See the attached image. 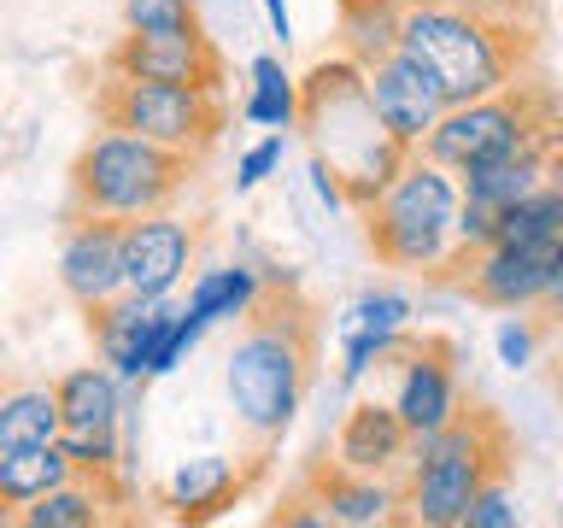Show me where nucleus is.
Returning a JSON list of instances; mask_svg holds the SVG:
<instances>
[{
    "instance_id": "nucleus-1",
    "label": "nucleus",
    "mask_w": 563,
    "mask_h": 528,
    "mask_svg": "<svg viewBox=\"0 0 563 528\" xmlns=\"http://www.w3.org/2000/svg\"><path fill=\"white\" fill-rule=\"evenodd\" d=\"M323 364V311L299 282H264L246 306L223 364V394L253 452L271 458L276 440L306 411V394Z\"/></svg>"
},
{
    "instance_id": "nucleus-2",
    "label": "nucleus",
    "mask_w": 563,
    "mask_h": 528,
    "mask_svg": "<svg viewBox=\"0 0 563 528\" xmlns=\"http://www.w3.org/2000/svg\"><path fill=\"white\" fill-rule=\"evenodd\" d=\"M399 47L434 70L446 106H470L534 77L540 18L482 7V0H405Z\"/></svg>"
},
{
    "instance_id": "nucleus-3",
    "label": "nucleus",
    "mask_w": 563,
    "mask_h": 528,
    "mask_svg": "<svg viewBox=\"0 0 563 528\" xmlns=\"http://www.w3.org/2000/svg\"><path fill=\"white\" fill-rule=\"evenodd\" d=\"M299 130H311V176L323 188V200L334 206H369L376 194L405 170V158L417 147H405L382 130L376 100H369L364 65L341 59L311 65V77L299 82Z\"/></svg>"
},
{
    "instance_id": "nucleus-4",
    "label": "nucleus",
    "mask_w": 563,
    "mask_h": 528,
    "mask_svg": "<svg viewBox=\"0 0 563 528\" xmlns=\"http://www.w3.org/2000/svg\"><path fill=\"white\" fill-rule=\"evenodd\" d=\"M499 470H517V435L487 399H464L446 429L422 435L405 464V522L422 528H464L470 499Z\"/></svg>"
},
{
    "instance_id": "nucleus-5",
    "label": "nucleus",
    "mask_w": 563,
    "mask_h": 528,
    "mask_svg": "<svg viewBox=\"0 0 563 528\" xmlns=\"http://www.w3.org/2000/svg\"><path fill=\"white\" fill-rule=\"evenodd\" d=\"M206 158L176 153L165 141L100 130L82 141L65 176V218H147V211H176V200L194 188Z\"/></svg>"
},
{
    "instance_id": "nucleus-6",
    "label": "nucleus",
    "mask_w": 563,
    "mask_h": 528,
    "mask_svg": "<svg viewBox=\"0 0 563 528\" xmlns=\"http://www.w3.org/2000/svg\"><path fill=\"white\" fill-rule=\"evenodd\" d=\"M457 206H464L457 170L434 165L417 147L405 158V170L364 206V241L376 253V264H387V271H417V276L440 271L457 246Z\"/></svg>"
},
{
    "instance_id": "nucleus-7",
    "label": "nucleus",
    "mask_w": 563,
    "mask_h": 528,
    "mask_svg": "<svg viewBox=\"0 0 563 528\" xmlns=\"http://www.w3.org/2000/svg\"><path fill=\"white\" fill-rule=\"evenodd\" d=\"M95 118H100V130H130V135L165 141L176 153L206 158L229 130V100L211 95V88L147 82V77L106 70V82H95Z\"/></svg>"
},
{
    "instance_id": "nucleus-8",
    "label": "nucleus",
    "mask_w": 563,
    "mask_h": 528,
    "mask_svg": "<svg viewBox=\"0 0 563 528\" xmlns=\"http://www.w3.org/2000/svg\"><path fill=\"white\" fill-rule=\"evenodd\" d=\"M563 112V100L545 88L540 77H522L499 88V95H482L470 106H446V118L429 130L422 153L446 170H464L475 158H493V153H510L517 141H528L534 130H545Z\"/></svg>"
},
{
    "instance_id": "nucleus-9",
    "label": "nucleus",
    "mask_w": 563,
    "mask_h": 528,
    "mask_svg": "<svg viewBox=\"0 0 563 528\" xmlns=\"http://www.w3.org/2000/svg\"><path fill=\"white\" fill-rule=\"evenodd\" d=\"M563 264V241H540V246H452V258L429 271L434 288L464 294L482 311H540V299L552 294V276Z\"/></svg>"
},
{
    "instance_id": "nucleus-10",
    "label": "nucleus",
    "mask_w": 563,
    "mask_h": 528,
    "mask_svg": "<svg viewBox=\"0 0 563 528\" xmlns=\"http://www.w3.org/2000/svg\"><path fill=\"white\" fill-rule=\"evenodd\" d=\"M387 370H394V411L405 417V429L417 440L446 429V422L464 411V382H457V341L440 329L422 334H394L387 346Z\"/></svg>"
},
{
    "instance_id": "nucleus-11",
    "label": "nucleus",
    "mask_w": 563,
    "mask_h": 528,
    "mask_svg": "<svg viewBox=\"0 0 563 528\" xmlns=\"http://www.w3.org/2000/svg\"><path fill=\"white\" fill-rule=\"evenodd\" d=\"M176 299L170 294H130L123 288L118 299L82 311L88 317V334H95V352L118 370L123 382H147L153 376V352L165 341V329L176 323Z\"/></svg>"
},
{
    "instance_id": "nucleus-12",
    "label": "nucleus",
    "mask_w": 563,
    "mask_h": 528,
    "mask_svg": "<svg viewBox=\"0 0 563 528\" xmlns=\"http://www.w3.org/2000/svg\"><path fill=\"white\" fill-rule=\"evenodd\" d=\"M106 70H123V77H147V82H183V88H211L223 95L229 65L218 42L200 35H153V30H130L123 42L106 53Z\"/></svg>"
},
{
    "instance_id": "nucleus-13",
    "label": "nucleus",
    "mask_w": 563,
    "mask_h": 528,
    "mask_svg": "<svg viewBox=\"0 0 563 528\" xmlns=\"http://www.w3.org/2000/svg\"><path fill=\"white\" fill-rule=\"evenodd\" d=\"M364 82H369V100H376L382 130L394 141H405V147H422L429 130L446 118V95H440L434 70L422 59H411L405 47H394L376 65H364Z\"/></svg>"
},
{
    "instance_id": "nucleus-14",
    "label": "nucleus",
    "mask_w": 563,
    "mask_h": 528,
    "mask_svg": "<svg viewBox=\"0 0 563 528\" xmlns=\"http://www.w3.org/2000/svg\"><path fill=\"white\" fill-rule=\"evenodd\" d=\"M59 288L77 311H95L123 294V218H65Z\"/></svg>"
},
{
    "instance_id": "nucleus-15",
    "label": "nucleus",
    "mask_w": 563,
    "mask_h": 528,
    "mask_svg": "<svg viewBox=\"0 0 563 528\" xmlns=\"http://www.w3.org/2000/svg\"><path fill=\"white\" fill-rule=\"evenodd\" d=\"M200 229L176 211H147L123 223V288L130 294H176V282L194 271Z\"/></svg>"
},
{
    "instance_id": "nucleus-16",
    "label": "nucleus",
    "mask_w": 563,
    "mask_h": 528,
    "mask_svg": "<svg viewBox=\"0 0 563 528\" xmlns=\"http://www.w3.org/2000/svg\"><path fill=\"white\" fill-rule=\"evenodd\" d=\"M271 458L253 452L241 464V458H218V452H206V458H188L176 475H165V487H158V505L170 510L176 522H218L223 510H235L246 493L258 487V475Z\"/></svg>"
},
{
    "instance_id": "nucleus-17",
    "label": "nucleus",
    "mask_w": 563,
    "mask_h": 528,
    "mask_svg": "<svg viewBox=\"0 0 563 528\" xmlns=\"http://www.w3.org/2000/svg\"><path fill=\"white\" fill-rule=\"evenodd\" d=\"M299 482L317 493V505L329 510L334 528H376V522H405V482L394 475H369V470H346L341 458H311L299 470Z\"/></svg>"
},
{
    "instance_id": "nucleus-18",
    "label": "nucleus",
    "mask_w": 563,
    "mask_h": 528,
    "mask_svg": "<svg viewBox=\"0 0 563 528\" xmlns=\"http://www.w3.org/2000/svg\"><path fill=\"white\" fill-rule=\"evenodd\" d=\"M411 447L417 435L405 429V417L394 411V399H358L352 411L341 417V429H334V458H341L346 470H369V475H399L411 464Z\"/></svg>"
},
{
    "instance_id": "nucleus-19",
    "label": "nucleus",
    "mask_w": 563,
    "mask_h": 528,
    "mask_svg": "<svg viewBox=\"0 0 563 528\" xmlns=\"http://www.w3.org/2000/svg\"><path fill=\"white\" fill-rule=\"evenodd\" d=\"M130 499L118 470H77L70 482H59L42 499L18 505L7 522L18 528H100V522H118V505Z\"/></svg>"
},
{
    "instance_id": "nucleus-20",
    "label": "nucleus",
    "mask_w": 563,
    "mask_h": 528,
    "mask_svg": "<svg viewBox=\"0 0 563 528\" xmlns=\"http://www.w3.org/2000/svg\"><path fill=\"white\" fill-rule=\"evenodd\" d=\"M77 475V458H70L59 440H47V447H18V452H0V505H7V517L18 505L42 499L53 493L59 482Z\"/></svg>"
},
{
    "instance_id": "nucleus-21",
    "label": "nucleus",
    "mask_w": 563,
    "mask_h": 528,
    "mask_svg": "<svg viewBox=\"0 0 563 528\" xmlns=\"http://www.w3.org/2000/svg\"><path fill=\"white\" fill-rule=\"evenodd\" d=\"M53 394H59L65 429H118V411H123L118 370H100V364L65 370V376H53Z\"/></svg>"
},
{
    "instance_id": "nucleus-22",
    "label": "nucleus",
    "mask_w": 563,
    "mask_h": 528,
    "mask_svg": "<svg viewBox=\"0 0 563 528\" xmlns=\"http://www.w3.org/2000/svg\"><path fill=\"white\" fill-rule=\"evenodd\" d=\"M405 0H341V53L352 65H376L399 47Z\"/></svg>"
},
{
    "instance_id": "nucleus-23",
    "label": "nucleus",
    "mask_w": 563,
    "mask_h": 528,
    "mask_svg": "<svg viewBox=\"0 0 563 528\" xmlns=\"http://www.w3.org/2000/svg\"><path fill=\"white\" fill-rule=\"evenodd\" d=\"M65 435L59 417V394L47 387H18V394H0V452L18 447H47V440Z\"/></svg>"
},
{
    "instance_id": "nucleus-24",
    "label": "nucleus",
    "mask_w": 563,
    "mask_h": 528,
    "mask_svg": "<svg viewBox=\"0 0 563 528\" xmlns=\"http://www.w3.org/2000/svg\"><path fill=\"white\" fill-rule=\"evenodd\" d=\"M253 123H271V130H294L299 123V82L282 70L276 53H258L253 59V95L241 106Z\"/></svg>"
},
{
    "instance_id": "nucleus-25",
    "label": "nucleus",
    "mask_w": 563,
    "mask_h": 528,
    "mask_svg": "<svg viewBox=\"0 0 563 528\" xmlns=\"http://www.w3.org/2000/svg\"><path fill=\"white\" fill-rule=\"evenodd\" d=\"M264 282L253 271H206L200 282H194L188 306L206 317V323H218V317H246V306L258 299Z\"/></svg>"
},
{
    "instance_id": "nucleus-26",
    "label": "nucleus",
    "mask_w": 563,
    "mask_h": 528,
    "mask_svg": "<svg viewBox=\"0 0 563 528\" xmlns=\"http://www.w3.org/2000/svg\"><path fill=\"white\" fill-rule=\"evenodd\" d=\"M123 24L153 35H200V7L194 0H123Z\"/></svg>"
},
{
    "instance_id": "nucleus-27",
    "label": "nucleus",
    "mask_w": 563,
    "mask_h": 528,
    "mask_svg": "<svg viewBox=\"0 0 563 528\" xmlns=\"http://www.w3.org/2000/svg\"><path fill=\"white\" fill-rule=\"evenodd\" d=\"M510 475L517 470H499L493 482L470 499V517L464 528H517L522 522V510H517V487H510Z\"/></svg>"
},
{
    "instance_id": "nucleus-28",
    "label": "nucleus",
    "mask_w": 563,
    "mask_h": 528,
    "mask_svg": "<svg viewBox=\"0 0 563 528\" xmlns=\"http://www.w3.org/2000/svg\"><path fill=\"white\" fill-rule=\"evenodd\" d=\"M59 447L77 458V470H118V429H65Z\"/></svg>"
},
{
    "instance_id": "nucleus-29",
    "label": "nucleus",
    "mask_w": 563,
    "mask_h": 528,
    "mask_svg": "<svg viewBox=\"0 0 563 528\" xmlns=\"http://www.w3.org/2000/svg\"><path fill=\"white\" fill-rule=\"evenodd\" d=\"M545 334H552V323H545V317H517V323L499 329V359H505L510 370L534 364V352H540Z\"/></svg>"
},
{
    "instance_id": "nucleus-30",
    "label": "nucleus",
    "mask_w": 563,
    "mask_h": 528,
    "mask_svg": "<svg viewBox=\"0 0 563 528\" xmlns=\"http://www.w3.org/2000/svg\"><path fill=\"white\" fill-rule=\"evenodd\" d=\"M271 528H334V522H329V510L317 505V493L306 482H294L282 493V505L271 510Z\"/></svg>"
},
{
    "instance_id": "nucleus-31",
    "label": "nucleus",
    "mask_w": 563,
    "mask_h": 528,
    "mask_svg": "<svg viewBox=\"0 0 563 528\" xmlns=\"http://www.w3.org/2000/svg\"><path fill=\"white\" fill-rule=\"evenodd\" d=\"M405 317H411V299L405 294H364L358 306H352V329L394 334V329H405Z\"/></svg>"
},
{
    "instance_id": "nucleus-32",
    "label": "nucleus",
    "mask_w": 563,
    "mask_h": 528,
    "mask_svg": "<svg viewBox=\"0 0 563 528\" xmlns=\"http://www.w3.org/2000/svg\"><path fill=\"white\" fill-rule=\"evenodd\" d=\"M399 334V329H394ZM394 334H382V329H352V341H346V364H341V382H358L364 370H376L387 359V346H394Z\"/></svg>"
},
{
    "instance_id": "nucleus-33",
    "label": "nucleus",
    "mask_w": 563,
    "mask_h": 528,
    "mask_svg": "<svg viewBox=\"0 0 563 528\" xmlns=\"http://www.w3.org/2000/svg\"><path fill=\"white\" fill-rule=\"evenodd\" d=\"M276 165H282V130H276V135H264L258 147L241 158V170H235V188H258V183H264V176H271Z\"/></svg>"
},
{
    "instance_id": "nucleus-34",
    "label": "nucleus",
    "mask_w": 563,
    "mask_h": 528,
    "mask_svg": "<svg viewBox=\"0 0 563 528\" xmlns=\"http://www.w3.org/2000/svg\"><path fill=\"white\" fill-rule=\"evenodd\" d=\"M264 12H271V30L282 35V47H288V35H294V24H288V7H282V0H264Z\"/></svg>"
},
{
    "instance_id": "nucleus-35",
    "label": "nucleus",
    "mask_w": 563,
    "mask_h": 528,
    "mask_svg": "<svg viewBox=\"0 0 563 528\" xmlns=\"http://www.w3.org/2000/svg\"><path fill=\"white\" fill-rule=\"evenodd\" d=\"M545 364H552V370H545V382H552V394L563 399V352H552V359H545Z\"/></svg>"
},
{
    "instance_id": "nucleus-36",
    "label": "nucleus",
    "mask_w": 563,
    "mask_h": 528,
    "mask_svg": "<svg viewBox=\"0 0 563 528\" xmlns=\"http://www.w3.org/2000/svg\"><path fill=\"white\" fill-rule=\"evenodd\" d=\"M0 522H7V505H0Z\"/></svg>"
}]
</instances>
